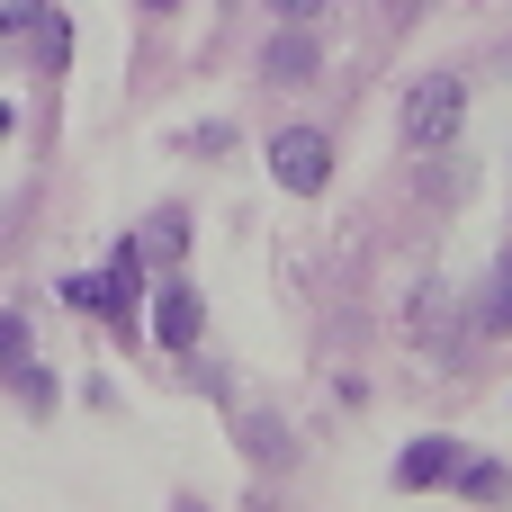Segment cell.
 <instances>
[{
  "mask_svg": "<svg viewBox=\"0 0 512 512\" xmlns=\"http://www.w3.org/2000/svg\"><path fill=\"white\" fill-rule=\"evenodd\" d=\"M198 324H207V315H198V288H189V279H171V288L153 297V333H162V351H189V342H198Z\"/></svg>",
  "mask_w": 512,
  "mask_h": 512,
  "instance_id": "cell-4",
  "label": "cell"
},
{
  "mask_svg": "<svg viewBox=\"0 0 512 512\" xmlns=\"http://www.w3.org/2000/svg\"><path fill=\"white\" fill-rule=\"evenodd\" d=\"M63 297H72V306H90V315H108L117 333H135V306H144V252H135V243H117V261H108L99 279H63Z\"/></svg>",
  "mask_w": 512,
  "mask_h": 512,
  "instance_id": "cell-2",
  "label": "cell"
},
{
  "mask_svg": "<svg viewBox=\"0 0 512 512\" xmlns=\"http://www.w3.org/2000/svg\"><path fill=\"white\" fill-rule=\"evenodd\" d=\"M180 225H189V216H180V207H162V216L144 225V243H135V252H153V261H171V252H180Z\"/></svg>",
  "mask_w": 512,
  "mask_h": 512,
  "instance_id": "cell-9",
  "label": "cell"
},
{
  "mask_svg": "<svg viewBox=\"0 0 512 512\" xmlns=\"http://www.w3.org/2000/svg\"><path fill=\"white\" fill-rule=\"evenodd\" d=\"M315 72V45L297 36V18H288V36H270V81H306Z\"/></svg>",
  "mask_w": 512,
  "mask_h": 512,
  "instance_id": "cell-6",
  "label": "cell"
},
{
  "mask_svg": "<svg viewBox=\"0 0 512 512\" xmlns=\"http://www.w3.org/2000/svg\"><path fill=\"white\" fill-rule=\"evenodd\" d=\"M459 117H468V81L459 72H432L405 90V153H450L459 144Z\"/></svg>",
  "mask_w": 512,
  "mask_h": 512,
  "instance_id": "cell-1",
  "label": "cell"
},
{
  "mask_svg": "<svg viewBox=\"0 0 512 512\" xmlns=\"http://www.w3.org/2000/svg\"><path fill=\"white\" fill-rule=\"evenodd\" d=\"M270 180L297 189V198H315V189L333 180V135H324V126H288V135H270Z\"/></svg>",
  "mask_w": 512,
  "mask_h": 512,
  "instance_id": "cell-3",
  "label": "cell"
},
{
  "mask_svg": "<svg viewBox=\"0 0 512 512\" xmlns=\"http://www.w3.org/2000/svg\"><path fill=\"white\" fill-rule=\"evenodd\" d=\"M0 369L27 378V324H18V315H0ZM27 396H36V378H27Z\"/></svg>",
  "mask_w": 512,
  "mask_h": 512,
  "instance_id": "cell-10",
  "label": "cell"
},
{
  "mask_svg": "<svg viewBox=\"0 0 512 512\" xmlns=\"http://www.w3.org/2000/svg\"><path fill=\"white\" fill-rule=\"evenodd\" d=\"M270 18H297L306 27V18H324V0H270Z\"/></svg>",
  "mask_w": 512,
  "mask_h": 512,
  "instance_id": "cell-12",
  "label": "cell"
},
{
  "mask_svg": "<svg viewBox=\"0 0 512 512\" xmlns=\"http://www.w3.org/2000/svg\"><path fill=\"white\" fill-rule=\"evenodd\" d=\"M477 324H486V333H512V252L495 261V279H486V297H477Z\"/></svg>",
  "mask_w": 512,
  "mask_h": 512,
  "instance_id": "cell-7",
  "label": "cell"
},
{
  "mask_svg": "<svg viewBox=\"0 0 512 512\" xmlns=\"http://www.w3.org/2000/svg\"><path fill=\"white\" fill-rule=\"evenodd\" d=\"M9 126H18V117H9V99H0V135H9Z\"/></svg>",
  "mask_w": 512,
  "mask_h": 512,
  "instance_id": "cell-13",
  "label": "cell"
},
{
  "mask_svg": "<svg viewBox=\"0 0 512 512\" xmlns=\"http://www.w3.org/2000/svg\"><path fill=\"white\" fill-rule=\"evenodd\" d=\"M450 468H459V441H414V450L396 459V486L423 495V486H450Z\"/></svg>",
  "mask_w": 512,
  "mask_h": 512,
  "instance_id": "cell-5",
  "label": "cell"
},
{
  "mask_svg": "<svg viewBox=\"0 0 512 512\" xmlns=\"http://www.w3.org/2000/svg\"><path fill=\"white\" fill-rule=\"evenodd\" d=\"M45 9H54V0H0V36H36Z\"/></svg>",
  "mask_w": 512,
  "mask_h": 512,
  "instance_id": "cell-11",
  "label": "cell"
},
{
  "mask_svg": "<svg viewBox=\"0 0 512 512\" xmlns=\"http://www.w3.org/2000/svg\"><path fill=\"white\" fill-rule=\"evenodd\" d=\"M450 477H459V495H468V504H495V495H504V486H512V477H504V468H495V459H459Z\"/></svg>",
  "mask_w": 512,
  "mask_h": 512,
  "instance_id": "cell-8",
  "label": "cell"
}]
</instances>
